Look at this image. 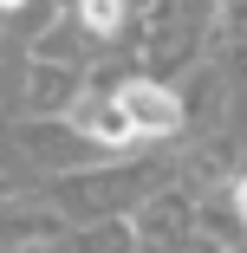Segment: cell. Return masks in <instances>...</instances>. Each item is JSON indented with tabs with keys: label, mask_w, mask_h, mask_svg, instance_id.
Returning <instances> with one entry per match:
<instances>
[{
	"label": "cell",
	"mask_w": 247,
	"mask_h": 253,
	"mask_svg": "<svg viewBox=\"0 0 247 253\" xmlns=\"http://www.w3.org/2000/svg\"><path fill=\"white\" fill-rule=\"evenodd\" d=\"M33 7V0H0V20H7V13H26Z\"/></svg>",
	"instance_id": "12"
},
{
	"label": "cell",
	"mask_w": 247,
	"mask_h": 253,
	"mask_svg": "<svg viewBox=\"0 0 247 253\" xmlns=\"http://www.w3.org/2000/svg\"><path fill=\"white\" fill-rule=\"evenodd\" d=\"M65 253H150L137 234V221H91V227H72Z\"/></svg>",
	"instance_id": "9"
},
{
	"label": "cell",
	"mask_w": 247,
	"mask_h": 253,
	"mask_svg": "<svg viewBox=\"0 0 247 253\" xmlns=\"http://www.w3.org/2000/svg\"><path fill=\"white\" fill-rule=\"evenodd\" d=\"M20 156L33 163V169H46V175H78V169H98V163H111L98 143H85L72 124H39V117H26V130H20Z\"/></svg>",
	"instance_id": "3"
},
{
	"label": "cell",
	"mask_w": 247,
	"mask_h": 253,
	"mask_svg": "<svg viewBox=\"0 0 247 253\" xmlns=\"http://www.w3.org/2000/svg\"><path fill=\"white\" fill-rule=\"evenodd\" d=\"M72 20L85 26L91 45H117V39H130L137 7H130V0H72ZM130 45H137V39H130Z\"/></svg>",
	"instance_id": "8"
},
{
	"label": "cell",
	"mask_w": 247,
	"mask_h": 253,
	"mask_svg": "<svg viewBox=\"0 0 247 253\" xmlns=\"http://www.w3.org/2000/svg\"><path fill=\"white\" fill-rule=\"evenodd\" d=\"M150 253H169V247H150ZM176 253H182V247H176Z\"/></svg>",
	"instance_id": "15"
},
{
	"label": "cell",
	"mask_w": 247,
	"mask_h": 253,
	"mask_svg": "<svg viewBox=\"0 0 247 253\" xmlns=\"http://www.w3.org/2000/svg\"><path fill=\"white\" fill-rule=\"evenodd\" d=\"M221 195H228V208H234V221H241V227H247V169H234V175H228V188H221Z\"/></svg>",
	"instance_id": "10"
},
{
	"label": "cell",
	"mask_w": 247,
	"mask_h": 253,
	"mask_svg": "<svg viewBox=\"0 0 247 253\" xmlns=\"http://www.w3.org/2000/svg\"><path fill=\"white\" fill-rule=\"evenodd\" d=\"M20 253H59V247H20Z\"/></svg>",
	"instance_id": "13"
},
{
	"label": "cell",
	"mask_w": 247,
	"mask_h": 253,
	"mask_svg": "<svg viewBox=\"0 0 247 253\" xmlns=\"http://www.w3.org/2000/svg\"><path fill=\"white\" fill-rule=\"evenodd\" d=\"M65 240H72V221H65L46 195H0V253L65 247Z\"/></svg>",
	"instance_id": "5"
},
{
	"label": "cell",
	"mask_w": 247,
	"mask_h": 253,
	"mask_svg": "<svg viewBox=\"0 0 247 253\" xmlns=\"http://www.w3.org/2000/svg\"><path fill=\"white\" fill-rule=\"evenodd\" d=\"M156 188H163L156 169H137V163H98V169H78V175L46 182V201H52L72 227H91V221H130Z\"/></svg>",
	"instance_id": "1"
},
{
	"label": "cell",
	"mask_w": 247,
	"mask_h": 253,
	"mask_svg": "<svg viewBox=\"0 0 247 253\" xmlns=\"http://www.w3.org/2000/svg\"><path fill=\"white\" fill-rule=\"evenodd\" d=\"M228 124H234V130L247 136V91H234V117H228Z\"/></svg>",
	"instance_id": "11"
},
{
	"label": "cell",
	"mask_w": 247,
	"mask_h": 253,
	"mask_svg": "<svg viewBox=\"0 0 247 253\" xmlns=\"http://www.w3.org/2000/svg\"><path fill=\"white\" fill-rule=\"evenodd\" d=\"M98 52V45L85 39V26L72 20V7L65 13H52L39 33H33V45H26V65H72V72H85V59Z\"/></svg>",
	"instance_id": "7"
},
{
	"label": "cell",
	"mask_w": 247,
	"mask_h": 253,
	"mask_svg": "<svg viewBox=\"0 0 247 253\" xmlns=\"http://www.w3.org/2000/svg\"><path fill=\"white\" fill-rule=\"evenodd\" d=\"M0 65H7V39H0Z\"/></svg>",
	"instance_id": "14"
},
{
	"label": "cell",
	"mask_w": 247,
	"mask_h": 253,
	"mask_svg": "<svg viewBox=\"0 0 247 253\" xmlns=\"http://www.w3.org/2000/svg\"><path fill=\"white\" fill-rule=\"evenodd\" d=\"M221 26V0H156L143 13V59L156 72L208 65V39Z\"/></svg>",
	"instance_id": "2"
},
{
	"label": "cell",
	"mask_w": 247,
	"mask_h": 253,
	"mask_svg": "<svg viewBox=\"0 0 247 253\" xmlns=\"http://www.w3.org/2000/svg\"><path fill=\"white\" fill-rule=\"evenodd\" d=\"M195 208H202V195L195 188H176V182H163L150 201H143V208L130 214L137 221V234H143V247H189L195 240Z\"/></svg>",
	"instance_id": "6"
},
{
	"label": "cell",
	"mask_w": 247,
	"mask_h": 253,
	"mask_svg": "<svg viewBox=\"0 0 247 253\" xmlns=\"http://www.w3.org/2000/svg\"><path fill=\"white\" fill-rule=\"evenodd\" d=\"M111 97L124 104V117H130V130H137V143H169V136H182V130H189L182 97H176L163 78H124Z\"/></svg>",
	"instance_id": "4"
}]
</instances>
